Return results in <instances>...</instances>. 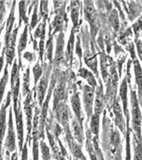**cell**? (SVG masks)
Masks as SVG:
<instances>
[{
    "label": "cell",
    "instance_id": "6da1fadb",
    "mask_svg": "<svg viewBox=\"0 0 142 160\" xmlns=\"http://www.w3.org/2000/svg\"><path fill=\"white\" fill-rule=\"evenodd\" d=\"M6 148L9 152H13L16 149V137L14 132V127H13L12 116H11V110L9 114V130H8V136H7L6 142H5Z\"/></svg>",
    "mask_w": 142,
    "mask_h": 160
},
{
    "label": "cell",
    "instance_id": "7a4b0ae2",
    "mask_svg": "<svg viewBox=\"0 0 142 160\" xmlns=\"http://www.w3.org/2000/svg\"><path fill=\"white\" fill-rule=\"evenodd\" d=\"M9 96H8V100H7V104L3 106L1 112H0V148H1V143L3 142V136H4V132H5V129H6V125H5V118H6V108L7 105L9 104Z\"/></svg>",
    "mask_w": 142,
    "mask_h": 160
},
{
    "label": "cell",
    "instance_id": "3957f363",
    "mask_svg": "<svg viewBox=\"0 0 142 160\" xmlns=\"http://www.w3.org/2000/svg\"><path fill=\"white\" fill-rule=\"evenodd\" d=\"M84 13H85V18L88 22H90L91 25L95 24V11L94 9L92 2L87 1L85 2V7H84Z\"/></svg>",
    "mask_w": 142,
    "mask_h": 160
},
{
    "label": "cell",
    "instance_id": "277c9868",
    "mask_svg": "<svg viewBox=\"0 0 142 160\" xmlns=\"http://www.w3.org/2000/svg\"><path fill=\"white\" fill-rule=\"evenodd\" d=\"M84 104H85V108H86L89 113L91 111L92 108L93 101H94V90L90 87L86 86L84 88Z\"/></svg>",
    "mask_w": 142,
    "mask_h": 160
},
{
    "label": "cell",
    "instance_id": "5b68a950",
    "mask_svg": "<svg viewBox=\"0 0 142 160\" xmlns=\"http://www.w3.org/2000/svg\"><path fill=\"white\" fill-rule=\"evenodd\" d=\"M16 129L18 132V138L20 141V148H22V141H23V122H22V112L19 110H16Z\"/></svg>",
    "mask_w": 142,
    "mask_h": 160
},
{
    "label": "cell",
    "instance_id": "8992f818",
    "mask_svg": "<svg viewBox=\"0 0 142 160\" xmlns=\"http://www.w3.org/2000/svg\"><path fill=\"white\" fill-rule=\"evenodd\" d=\"M8 78H9V74H8V70H7L6 68H5V72L3 74V78H2L1 81H0V104H1L2 100H3L4 90H5L7 82H8Z\"/></svg>",
    "mask_w": 142,
    "mask_h": 160
},
{
    "label": "cell",
    "instance_id": "52a82bcc",
    "mask_svg": "<svg viewBox=\"0 0 142 160\" xmlns=\"http://www.w3.org/2000/svg\"><path fill=\"white\" fill-rule=\"evenodd\" d=\"M73 133H74V136L76 137L77 141L79 142H83V139H84V134H83V130L81 128L80 124L77 122L73 123Z\"/></svg>",
    "mask_w": 142,
    "mask_h": 160
},
{
    "label": "cell",
    "instance_id": "ba28073f",
    "mask_svg": "<svg viewBox=\"0 0 142 160\" xmlns=\"http://www.w3.org/2000/svg\"><path fill=\"white\" fill-rule=\"evenodd\" d=\"M71 105H72V108L74 111L75 114L77 118L80 117V101L78 98L77 95H75L72 98H71Z\"/></svg>",
    "mask_w": 142,
    "mask_h": 160
},
{
    "label": "cell",
    "instance_id": "9c48e42d",
    "mask_svg": "<svg viewBox=\"0 0 142 160\" xmlns=\"http://www.w3.org/2000/svg\"><path fill=\"white\" fill-rule=\"evenodd\" d=\"M71 19L72 22H74V25L76 26L77 23V20H78V16H79V12H78V8H79V3L78 2H72L71 3Z\"/></svg>",
    "mask_w": 142,
    "mask_h": 160
},
{
    "label": "cell",
    "instance_id": "30bf717a",
    "mask_svg": "<svg viewBox=\"0 0 142 160\" xmlns=\"http://www.w3.org/2000/svg\"><path fill=\"white\" fill-rule=\"evenodd\" d=\"M91 131L95 135L98 134V131H99V115L95 114L92 117V120H91Z\"/></svg>",
    "mask_w": 142,
    "mask_h": 160
},
{
    "label": "cell",
    "instance_id": "8fae6325",
    "mask_svg": "<svg viewBox=\"0 0 142 160\" xmlns=\"http://www.w3.org/2000/svg\"><path fill=\"white\" fill-rule=\"evenodd\" d=\"M27 28H26L23 33L21 36L20 41H19V45H18V50L19 53L21 54L22 52V50L26 48V43H27Z\"/></svg>",
    "mask_w": 142,
    "mask_h": 160
},
{
    "label": "cell",
    "instance_id": "7c38bea8",
    "mask_svg": "<svg viewBox=\"0 0 142 160\" xmlns=\"http://www.w3.org/2000/svg\"><path fill=\"white\" fill-rule=\"evenodd\" d=\"M109 20H110V22H111L112 28L117 31L118 28H119V19H118V16H117V14L116 11H112L111 12Z\"/></svg>",
    "mask_w": 142,
    "mask_h": 160
},
{
    "label": "cell",
    "instance_id": "4fadbf2b",
    "mask_svg": "<svg viewBox=\"0 0 142 160\" xmlns=\"http://www.w3.org/2000/svg\"><path fill=\"white\" fill-rule=\"evenodd\" d=\"M59 117H60L62 122H64V123L66 122L68 119L66 108L63 104L60 105V107H59Z\"/></svg>",
    "mask_w": 142,
    "mask_h": 160
},
{
    "label": "cell",
    "instance_id": "5bb4252c",
    "mask_svg": "<svg viewBox=\"0 0 142 160\" xmlns=\"http://www.w3.org/2000/svg\"><path fill=\"white\" fill-rule=\"evenodd\" d=\"M82 73H81V75L83 76V77L85 78V79H87V81L89 82L90 83H91L93 86H95V78H94V77H93V75L91 72H88L87 70H85V69H83L82 70Z\"/></svg>",
    "mask_w": 142,
    "mask_h": 160
},
{
    "label": "cell",
    "instance_id": "9a60e30c",
    "mask_svg": "<svg viewBox=\"0 0 142 160\" xmlns=\"http://www.w3.org/2000/svg\"><path fill=\"white\" fill-rule=\"evenodd\" d=\"M103 108V100H102L101 96H100V94L98 93L97 95V98L95 101V112L96 115H99Z\"/></svg>",
    "mask_w": 142,
    "mask_h": 160
},
{
    "label": "cell",
    "instance_id": "2e32d148",
    "mask_svg": "<svg viewBox=\"0 0 142 160\" xmlns=\"http://www.w3.org/2000/svg\"><path fill=\"white\" fill-rule=\"evenodd\" d=\"M85 62H87V64L89 67L90 68H94L95 70L96 68V61H95V57H93L91 55H88L87 56H85Z\"/></svg>",
    "mask_w": 142,
    "mask_h": 160
},
{
    "label": "cell",
    "instance_id": "e0dca14e",
    "mask_svg": "<svg viewBox=\"0 0 142 160\" xmlns=\"http://www.w3.org/2000/svg\"><path fill=\"white\" fill-rule=\"evenodd\" d=\"M121 97L123 99V101L124 102V107H125V109H126V97H127V85L125 81H124L123 84H122V87H121V92H120Z\"/></svg>",
    "mask_w": 142,
    "mask_h": 160
},
{
    "label": "cell",
    "instance_id": "ac0fdd59",
    "mask_svg": "<svg viewBox=\"0 0 142 160\" xmlns=\"http://www.w3.org/2000/svg\"><path fill=\"white\" fill-rule=\"evenodd\" d=\"M135 71L137 82H138V83H139V85H141V69H140V66L138 63H136Z\"/></svg>",
    "mask_w": 142,
    "mask_h": 160
},
{
    "label": "cell",
    "instance_id": "d6986e66",
    "mask_svg": "<svg viewBox=\"0 0 142 160\" xmlns=\"http://www.w3.org/2000/svg\"><path fill=\"white\" fill-rule=\"evenodd\" d=\"M19 9H20V17H21V21H22V20H24V21H25L26 15H25V2H24V1L20 2V4H19Z\"/></svg>",
    "mask_w": 142,
    "mask_h": 160
},
{
    "label": "cell",
    "instance_id": "ffe728a7",
    "mask_svg": "<svg viewBox=\"0 0 142 160\" xmlns=\"http://www.w3.org/2000/svg\"><path fill=\"white\" fill-rule=\"evenodd\" d=\"M45 89H46V83L44 84V82L42 81L40 83V85L38 87V95H39V99L40 101H42L43 98V95L45 92Z\"/></svg>",
    "mask_w": 142,
    "mask_h": 160
},
{
    "label": "cell",
    "instance_id": "44dd1931",
    "mask_svg": "<svg viewBox=\"0 0 142 160\" xmlns=\"http://www.w3.org/2000/svg\"><path fill=\"white\" fill-rule=\"evenodd\" d=\"M43 30H44V27H43V25H41L36 31V33H35L36 36H42L43 34Z\"/></svg>",
    "mask_w": 142,
    "mask_h": 160
},
{
    "label": "cell",
    "instance_id": "7402d4cb",
    "mask_svg": "<svg viewBox=\"0 0 142 160\" xmlns=\"http://www.w3.org/2000/svg\"><path fill=\"white\" fill-rule=\"evenodd\" d=\"M3 2H1L0 3V24H1V22L3 21Z\"/></svg>",
    "mask_w": 142,
    "mask_h": 160
},
{
    "label": "cell",
    "instance_id": "603a6c76",
    "mask_svg": "<svg viewBox=\"0 0 142 160\" xmlns=\"http://www.w3.org/2000/svg\"><path fill=\"white\" fill-rule=\"evenodd\" d=\"M3 56H1L0 57V72H1V70L3 68Z\"/></svg>",
    "mask_w": 142,
    "mask_h": 160
},
{
    "label": "cell",
    "instance_id": "cb8c5ba5",
    "mask_svg": "<svg viewBox=\"0 0 142 160\" xmlns=\"http://www.w3.org/2000/svg\"><path fill=\"white\" fill-rule=\"evenodd\" d=\"M0 48H1V42H0Z\"/></svg>",
    "mask_w": 142,
    "mask_h": 160
}]
</instances>
